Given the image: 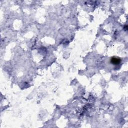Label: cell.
<instances>
[{
  "label": "cell",
  "instance_id": "obj_1",
  "mask_svg": "<svg viewBox=\"0 0 128 128\" xmlns=\"http://www.w3.org/2000/svg\"><path fill=\"white\" fill-rule=\"evenodd\" d=\"M111 63L115 65H119L121 62V59L118 57H113L111 59Z\"/></svg>",
  "mask_w": 128,
  "mask_h": 128
}]
</instances>
